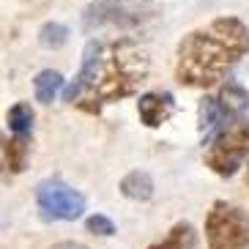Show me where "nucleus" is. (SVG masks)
Returning a JSON list of instances; mask_svg holds the SVG:
<instances>
[{
  "label": "nucleus",
  "mask_w": 249,
  "mask_h": 249,
  "mask_svg": "<svg viewBox=\"0 0 249 249\" xmlns=\"http://www.w3.org/2000/svg\"><path fill=\"white\" fill-rule=\"evenodd\" d=\"M213 102L219 104V110H222V115L230 121V118H235V115H244V112L249 110V93L238 85V82H225L219 88V93L213 96Z\"/></svg>",
  "instance_id": "9"
},
{
  "label": "nucleus",
  "mask_w": 249,
  "mask_h": 249,
  "mask_svg": "<svg viewBox=\"0 0 249 249\" xmlns=\"http://www.w3.org/2000/svg\"><path fill=\"white\" fill-rule=\"evenodd\" d=\"M69 41V28L60 22H44L38 30V44L44 50H60Z\"/></svg>",
  "instance_id": "14"
},
{
  "label": "nucleus",
  "mask_w": 249,
  "mask_h": 249,
  "mask_svg": "<svg viewBox=\"0 0 249 249\" xmlns=\"http://www.w3.org/2000/svg\"><path fill=\"white\" fill-rule=\"evenodd\" d=\"M247 186H249V170H247Z\"/></svg>",
  "instance_id": "17"
},
{
  "label": "nucleus",
  "mask_w": 249,
  "mask_h": 249,
  "mask_svg": "<svg viewBox=\"0 0 249 249\" xmlns=\"http://www.w3.org/2000/svg\"><path fill=\"white\" fill-rule=\"evenodd\" d=\"M156 17H159V6L154 0H99V3L85 8L82 28L88 33L104 28L137 30L142 25L154 22Z\"/></svg>",
  "instance_id": "4"
},
{
  "label": "nucleus",
  "mask_w": 249,
  "mask_h": 249,
  "mask_svg": "<svg viewBox=\"0 0 249 249\" xmlns=\"http://www.w3.org/2000/svg\"><path fill=\"white\" fill-rule=\"evenodd\" d=\"M36 203L44 219L71 222L85 211V197L77 189H71L69 183L58 181V178H47V181L38 183Z\"/></svg>",
  "instance_id": "6"
},
{
  "label": "nucleus",
  "mask_w": 249,
  "mask_h": 249,
  "mask_svg": "<svg viewBox=\"0 0 249 249\" xmlns=\"http://www.w3.org/2000/svg\"><path fill=\"white\" fill-rule=\"evenodd\" d=\"M33 88H36V102L52 104V102H55V96L60 93V88H63V74L52 71V69H44V71L36 74Z\"/></svg>",
  "instance_id": "10"
},
{
  "label": "nucleus",
  "mask_w": 249,
  "mask_h": 249,
  "mask_svg": "<svg viewBox=\"0 0 249 249\" xmlns=\"http://www.w3.org/2000/svg\"><path fill=\"white\" fill-rule=\"evenodd\" d=\"M121 192H124L129 200H148L154 195V181H151L148 173L134 170V173H129V176L121 181Z\"/></svg>",
  "instance_id": "11"
},
{
  "label": "nucleus",
  "mask_w": 249,
  "mask_h": 249,
  "mask_svg": "<svg viewBox=\"0 0 249 249\" xmlns=\"http://www.w3.org/2000/svg\"><path fill=\"white\" fill-rule=\"evenodd\" d=\"M28 134H14L11 140L0 134V178L22 173L28 161Z\"/></svg>",
  "instance_id": "8"
},
{
  "label": "nucleus",
  "mask_w": 249,
  "mask_h": 249,
  "mask_svg": "<svg viewBox=\"0 0 249 249\" xmlns=\"http://www.w3.org/2000/svg\"><path fill=\"white\" fill-rule=\"evenodd\" d=\"M197 244V235H195V227L189 222H181L170 230V235L161 244H154L151 249H195Z\"/></svg>",
  "instance_id": "12"
},
{
  "label": "nucleus",
  "mask_w": 249,
  "mask_h": 249,
  "mask_svg": "<svg viewBox=\"0 0 249 249\" xmlns=\"http://www.w3.org/2000/svg\"><path fill=\"white\" fill-rule=\"evenodd\" d=\"M148 50L134 38H93L85 44L77 77L63 88V102L85 112H102L107 104L137 93L148 80Z\"/></svg>",
  "instance_id": "1"
},
{
  "label": "nucleus",
  "mask_w": 249,
  "mask_h": 249,
  "mask_svg": "<svg viewBox=\"0 0 249 249\" xmlns=\"http://www.w3.org/2000/svg\"><path fill=\"white\" fill-rule=\"evenodd\" d=\"M6 121H8V129L14 134H30V129H33V107L28 102H17L8 110Z\"/></svg>",
  "instance_id": "13"
},
{
  "label": "nucleus",
  "mask_w": 249,
  "mask_h": 249,
  "mask_svg": "<svg viewBox=\"0 0 249 249\" xmlns=\"http://www.w3.org/2000/svg\"><path fill=\"white\" fill-rule=\"evenodd\" d=\"M85 227H88L93 235H112V233H115V225H112L107 216H102V213H93V216H88Z\"/></svg>",
  "instance_id": "15"
},
{
  "label": "nucleus",
  "mask_w": 249,
  "mask_h": 249,
  "mask_svg": "<svg viewBox=\"0 0 249 249\" xmlns=\"http://www.w3.org/2000/svg\"><path fill=\"white\" fill-rule=\"evenodd\" d=\"M211 249H249V216L238 205L213 203L205 219Z\"/></svg>",
  "instance_id": "5"
},
{
  "label": "nucleus",
  "mask_w": 249,
  "mask_h": 249,
  "mask_svg": "<svg viewBox=\"0 0 249 249\" xmlns=\"http://www.w3.org/2000/svg\"><path fill=\"white\" fill-rule=\"evenodd\" d=\"M52 249H88V247H82V244H74V241H63V244H55Z\"/></svg>",
  "instance_id": "16"
},
{
  "label": "nucleus",
  "mask_w": 249,
  "mask_h": 249,
  "mask_svg": "<svg viewBox=\"0 0 249 249\" xmlns=\"http://www.w3.org/2000/svg\"><path fill=\"white\" fill-rule=\"evenodd\" d=\"M249 156V118L235 115L208 134L205 164L216 176H233Z\"/></svg>",
  "instance_id": "3"
},
{
  "label": "nucleus",
  "mask_w": 249,
  "mask_h": 249,
  "mask_svg": "<svg viewBox=\"0 0 249 249\" xmlns=\"http://www.w3.org/2000/svg\"><path fill=\"white\" fill-rule=\"evenodd\" d=\"M137 112H140L142 124L156 129V126H161L176 112V99H173V93H145V96H140Z\"/></svg>",
  "instance_id": "7"
},
{
  "label": "nucleus",
  "mask_w": 249,
  "mask_h": 249,
  "mask_svg": "<svg viewBox=\"0 0 249 249\" xmlns=\"http://www.w3.org/2000/svg\"><path fill=\"white\" fill-rule=\"evenodd\" d=\"M249 50V30L238 17H219L186 33L176 52V80L189 88L222 82Z\"/></svg>",
  "instance_id": "2"
}]
</instances>
